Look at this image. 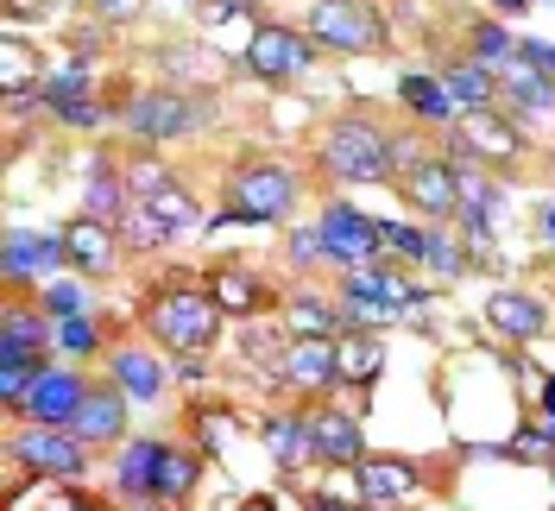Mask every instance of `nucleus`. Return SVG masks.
Returning a JSON list of instances; mask_svg holds the SVG:
<instances>
[{
  "label": "nucleus",
  "mask_w": 555,
  "mask_h": 511,
  "mask_svg": "<svg viewBox=\"0 0 555 511\" xmlns=\"http://www.w3.org/2000/svg\"><path fill=\"white\" fill-rule=\"evenodd\" d=\"M208 373V367H203V360H196V354H183V360H177V379H190V385H196V379H203Z\"/></svg>",
  "instance_id": "09e8293b"
},
{
  "label": "nucleus",
  "mask_w": 555,
  "mask_h": 511,
  "mask_svg": "<svg viewBox=\"0 0 555 511\" xmlns=\"http://www.w3.org/2000/svg\"><path fill=\"white\" fill-rule=\"evenodd\" d=\"M241 64H246V76H259V82H297V76L315 64V38L297 33V26H253Z\"/></svg>",
  "instance_id": "9b49d317"
},
{
  "label": "nucleus",
  "mask_w": 555,
  "mask_h": 511,
  "mask_svg": "<svg viewBox=\"0 0 555 511\" xmlns=\"http://www.w3.org/2000/svg\"><path fill=\"white\" fill-rule=\"evenodd\" d=\"M165 461H171V443H165V436L120 443V461H114V493H120V499H133V506H158Z\"/></svg>",
  "instance_id": "2eb2a0df"
},
{
  "label": "nucleus",
  "mask_w": 555,
  "mask_h": 511,
  "mask_svg": "<svg viewBox=\"0 0 555 511\" xmlns=\"http://www.w3.org/2000/svg\"><path fill=\"white\" fill-rule=\"evenodd\" d=\"M543 430L555 436V379H543Z\"/></svg>",
  "instance_id": "de8ad7c7"
},
{
  "label": "nucleus",
  "mask_w": 555,
  "mask_h": 511,
  "mask_svg": "<svg viewBox=\"0 0 555 511\" xmlns=\"http://www.w3.org/2000/svg\"><path fill=\"white\" fill-rule=\"evenodd\" d=\"M7 461H20L26 474L38 480H76L89 468V443L76 430H44V423H26L7 436Z\"/></svg>",
  "instance_id": "0eeeda50"
},
{
  "label": "nucleus",
  "mask_w": 555,
  "mask_h": 511,
  "mask_svg": "<svg viewBox=\"0 0 555 511\" xmlns=\"http://www.w3.org/2000/svg\"><path fill=\"white\" fill-rule=\"evenodd\" d=\"M241 511H272V499H246V506Z\"/></svg>",
  "instance_id": "603ef678"
},
{
  "label": "nucleus",
  "mask_w": 555,
  "mask_h": 511,
  "mask_svg": "<svg viewBox=\"0 0 555 511\" xmlns=\"http://www.w3.org/2000/svg\"><path fill=\"white\" fill-rule=\"evenodd\" d=\"M385 373V347L373 329H341V385H373Z\"/></svg>",
  "instance_id": "a878e982"
},
{
  "label": "nucleus",
  "mask_w": 555,
  "mask_h": 511,
  "mask_svg": "<svg viewBox=\"0 0 555 511\" xmlns=\"http://www.w3.org/2000/svg\"><path fill=\"white\" fill-rule=\"evenodd\" d=\"M278 385H291V392L341 385V335H291L284 360H278Z\"/></svg>",
  "instance_id": "f8f14e48"
},
{
  "label": "nucleus",
  "mask_w": 555,
  "mask_h": 511,
  "mask_svg": "<svg viewBox=\"0 0 555 511\" xmlns=\"http://www.w3.org/2000/svg\"><path fill=\"white\" fill-rule=\"evenodd\" d=\"M467 44H474V64H480V69H492V76H505V69L518 64V38L505 33L499 20H480Z\"/></svg>",
  "instance_id": "c756f323"
},
{
  "label": "nucleus",
  "mask_w": 555,
  "mask_h": 511,
  "mask_svg": "<svg viewBox=\"0 0 555 511\" xmlns=\"http://www.w3.org/2000/svg\"><path fill=\"white\" fill-rule=\"evenodd\" d=\"M177 7H196V0H177Z\"/></svg>",
  "instance_id": "6e6d98bb"
},
{
  "label": "nucleus",
  "mask_w": 555,
  "mask_h": 511,
  "mask_svg": "<svg viewBox=\"0 0 555 511\" xmlns=\"http://www.w3.org/2000/svg\"><path fill=\"white\" fill-rule=\"evenodd\" d=\"M82 511H107V506H95V499H82Z\"/></svg>",
  "instance_id": "5fc2aeb1"
},
{
  "label": "nucleus",
  "mask_w": 555,
  "mask_h": 511,
  "mask_svg": "<svg viewBox=\"0 0 555 511\" xmlns=\"http://www.w3.org/2000/svg\"><path fill=\"white\" fill-rule=\"evenodd\" d=\"M120 177H127V196H133V203H158L165 190H177V177L158 165V158H145V152H139V158H127V170H120Z\"/></svg>",
  "instance_id": "72a5a7b5"
},
{
  "label": "nucleus",
  "mask_w": 555,
  "mask_h": 511,
  "mask_svg": "<svg viewBox=\"0 0 555 511\" xmlns=\"http://www.w3.org/2000/svg\"><path fill=\"white\" fill-rule=\"evenodd\" d=\"M82 208H89L95 221H120V215L133 208V196H127V177L107 165V158H89V170H82Z\"/></svg>",
  "instance_id": "5701e85b"
},
{
  "label": "nucleus",
  "mask_w": 555,
  "mask_h": 511,
  "mask_svg": "<svg viewBox=\"0 0 555 511\" xmlns=\"http://www.w3.org/2000/svg\"><path fill=\"white\" fill-rule=\"evenodd\" d=\"M335 329H341V304H328L322 291L291 297V335H335Z\"/></svg>",
  "instance_id": "2f4dec72"
},
{
  "label": "nucleus",
  "mask_w": 555,
  "mask_h": 511,
  "mask_svg": "<svg viewBox=\"0 0 555 511\" xmlns=\"http://www.w3.org/2000/svg\"><path fill=\"white\" fill-rule=\"evenodd\" d=\"M492 7H499V13H524V0H492Z\"/></svg>",
  "instance_id": "3c124183"
},
{
  "label": "nucleus",
  "mask_w": 555,
  "mask_h": 511,
  "mask_svg": "<svg viewBox=\"0 0 555 511\" xmlns=\"http://www.w3.org/2000/svg\"><path fill=\"white\" fill-rule=\"evenodd\" d=\"M127 405H133V398H127L120 385H89V398H82V410H76L69 430H76L89 448L120 443V436H127Z\"/></svg>",
  "instance_id": "6ab92c4d"
},
{
  "label": "nucleus",
  "mask_w": 555,
  "mask_h": 511,
  "mask_svg": "<svg viewBox=\"0 0 555 511\" xmlns=\"http://www.w3.org/2000/svg\"><path fill=\"white\" fill-rule=\"evenodd\" d=\"M442 89L454 95V107L467 114V107H492L499 102V76L492 69H480L474 58H454L449 69H442Z\"/></svg>",
  "instance_id": "393cba45"
},
{
  "label": "nucleus",
  "mask_w": 555,
  "mask_h": 511,
  "mask_svg": "<svg viewBox=\"0 0 555 511\" xmlns=\"http://www.w3.org/2000/svg\"><path fill=\"white\" fill-rule=\"evenodd\" d=\"M152 208H158V215L171 221V234H196V228H208V221H203V208L190 203L183 190H165V196H158Z\"/></svg>",
  "instance_id": "58836bf2"
},
{
  "label": "nucleus",
  "mask_w": 555,
  "mask_h": 511,
  "mask_svg": "<svg viewBox=\"0 0 555 511\" xmlns=\"http://www.w3.org/2000/svg\"><path fill=\"white\" fill-rule=\"evenodd\" d=\"M379 240H385V253H398V259H423V228H398V221H379Z\"/></svg>",
  "instance_id": "a19ab883"
},
{
  "label": "nucleus",
  "mask_w": 555,
  "mask_h": 511,
  "mask_svg": "<svg viewBox=\"0 0 555 511\" xmlns=\"http://www.w3.org/2000/svg\"><path fill=\"white\" fill-rule=\"evenodd\" d=\"M454 133V158H474V165H518L524 152H530V139L499 114V107H467L461 120L449 127Z\"/></svg>",
  "instance_id": "9d476101"
},
{
  "label": "nucleus",
  "mask_w": 555,
  "mask_h": 511,
  "mask_svg": "<svg viewBox=\"0 0 555 511\" xmlns=\"http://www.w3.org/2000/svg\"><path fill=\"white\" fill-rule=\"evenodd\" d=\"M13 511H33V506H13ZM38 511H82V499H44Z\"/></svg>",
  "instance_id": "8fccbe9b"
},
{
  "label": "nucleus",
  "mask_w": 555,
  "mask_h": 511,
  "mask_svg": "<svg viewBox=\"0 0 555 511\" xmlns=\"http://www.w3.org/2000/svg\"><path fill=\"white\" fill-rule=\"evenodd\" d=\"M537 234H543V240L555 246V203H543V208H537Z\"/></svg>",
  "instance_id": "49530a36"
},
{
  "label": "nucleus",
  "mask_w": 555,
  "mask_h": 511,
  "mask_svg": "<svg viewBox=\"0 0 555 511\" xmlns=\"http://www.w3.org/2000/svg\"><path fill=\"white\" fill-rule=\"evenodd\" d=\"M310 511H347V506H335V499H315V506Z\"/></svg>",
  "instance_id": "864d4df0"
},
{
  "label": "nucleus",
  "mask_w": 555,
  "mask_h": 511,
  "mask_svg": "<svg viewBox=\"0 0 555 511\" xmlns=\"http://www.w3.org/2000/svg\"><path fill=\"white\" fill-rule=\"evenodd\" d=\"M315 158H322V177L328 183H391L398 177V145L385 133L379 120H366V114H341L322 145H315Z\"/></svg>",
  "instance_id": "f257e3e1"
},
{
  "label": "nucleus",
  "mask_w": 555,
  "mask_h": 511,
  "mask_svg": "<svg viewBox=\"0 0 555 511\" xmlns=\"http://www.w3.org/2000/svg\"><path fill=\"white\" fill-rule=\"evenodd\" d=\"M208 297L221 304V316H253V309H259V278L241 272V266H215Z\"/></svg>",
  "instance_id": "cd10ccee"
},
{
  "label": "nucleus",
  "mask_w": 555,
  "mask_h": 511,
  "mask_svg": "<svg viewBox=\"0 0 555 511\" xmlns=\"http://www.w3.org/2000/svg\"><path fill=\"white\" fill-rule=\"evenodd\" d=\"M304 196L297 170L291 165H272V158H253L228 177V208H221V228H266V221H284Z\"/></svg>",
  "instance_id": "7ed1b4c3"
},
{
  "label": "nucleus",
  "mask_w": 555,
  "mask_h": 511,
  "mask_svg": "<svg viewBox=\"0 0 555 511\" xmlns=\"http://www.w3.org/2000/svg\"><path fill=\"white\" fill-rule=\"evenodd\" d=\"M291 259H297V266H322V259H328V253H322V228L291 234Z\"/></svg>",
  "instance_id": "37998d69"
},
{
  "label": "nucleus",
  "mask_w": 555,
  "mask_h": 511,
  "mask_svg": "<svg viewBox=\"0 0 555 511\" xmlns=\"http://www.w3.org/2000/svg\"><path fill=\"white\" fill-rule=\"evenodd\" d=\"M505 95H512L524 114H555V82L543 76V69H530L524 58L505 69Z\"/></svg>",
  "instance_id": "c85d7f7f"
},
{
  "label": "nucleus",
  "mask_w": 555,
  "mask_h": 511,
  "mask_svg": "<svg viewBox=\"0 0 555 511\" xmlns=\"http://www.w3.org/2000/svg\"><path fill=\"white\" fill-rule=\"evenodd\" d=\"M64 234V253L69 266L82 278H107L114 266H120V234H114V221H95V215H76L69 228H57Z\"/></svg>",
  "instance_id": "f3484780"
},
{
  "label": "nucleus",
  "mask_w": 555,
  "mask_h": 511,
  "mask_svg": "<svg viewBox=\"0 0 555 511\" xmlns=\"http://www.w3.org/2000/svg\"><path fill=\"white\" fill-rule=\"evenodd\" d=\"M310 436H315V461H328V468H360V461H366V430H360V417L341 410V405H315Z\"/></svg>",
  "instance_id": "dca6fc26"
},
{
  "label": "nucleus",
  "mask_w": 555,
  "mask_h": 511,
  "mask_svg": "<svg viewBox=\"0 0 555 511\" xmlns=\"http://www.w3.org/2000/svg\"><path fill=\"white\" fill-rule=\"evenodd\" d=\"M95 13L120 26V20H139V13H145V0H95Z\"/></svg>",
  "instance_id": "c03bdc74"
},
{
  "label": "nucleus",
  "mask_w": 555,
  "mask_h": 511,
  "mask_svg": "<svg viewBox=\"0 0 555 511\" xmlns=\"http://www.w3.org/2000/svg\"><path fill=\"white\" fill-rule=\"evenodd\" d=\"M114 234H120V246H139V253H145V246H165V240H177L171 221H165L152 203H133L120 221H114Z\"/></svg>",
  "instance_id": "7c9ffc66"
},
{
  "label": "nucleus",
  "mask_w": 555,
  "mask_h": 511,
  "mask_svg": "<svg viewBox=\"0 0 555 511\" xmlns=\"http://www.w3.org/2000/svg\"><path fill=\"white\" fill-rule=\"evenodd\" d=\"M57 120H64V127H102V120H107V107L95 102V95H89V102H69V107H57Z\"/></svg>",
  "instance_id": "79ce46f5"
},
{
  "label": "nucleus",
  "mask_w": 555,
  "mask_h": 511,
  "mask_svg": "<svg viewBox=\"0 0 555 511\" xmlns=\"http://www.w3.org/2000/svg\"><path fill=\"white\" fill-rule=\"evenodd\" d=\"M423 474H416V461H398V455H366L360 468H353V493L366 499V506H404Z\"/></svg>",
  "instance_id": "a211bd4d"
},
{
  "label": "nucleus",
  "mask_w": 555,
  "mask_h": 511,
  "mask_svg": "<svg viewBox=\"0 0 555 511\" xmlns=\"http://www.w3.org/2000/svg\"><path fill=\"white\" fill-rule=\"evenodd\" d=\"M315 228H322V253H328V266H341V272L391 266V259H385V240H379V221H373V215H360V208H347V203H328Z\"/></svg>",
  "instance_id": "1a4fd4ad"
},
{
  "label": "nucleus",
  "mask_w": 555,
  "mask_h": 511,
  "mask_svg": "<svg viewBox=\"0 0 555 511\" xmlns=\"http://www.w3.org/2000/svg\"><path fill=\"white\" fill-rule=\"evenodd\" d=\"M208 95H183V89H145V95H133V107L120 114L127 120V133L133 139H190L208 127Z\"/></svg>",
  "instance_id": "423d86ee"
},
{
  "label": "nucleus",
  "mask_w": 555,
  "mask_h": 511,
  "mask_svg": "<svg viewBox=\"0 0 555 511\" xmlns=\"http://www.w3.org/2000/svg\"><path fill=\"white\" fill-rule=\"evenodd\" d=\"M366 511H373V506H366Z\"/></svg>",
  "instance_id": "4d7b16f0"
},
{
  "label": "nucleus",
  "mask_w": 555,
  "mask_h": 511,
  "mask_svg": "<svg viewBox=\"0 0 555 511\" xmlns=\"http://www.w3.org/2000/svg\"><path fill=\"white\" fill-rule=\"evenodd\" d=\"M253 0H208L203 13H208V26H221V20H234V13H246Z\"/></svg>",
  "instance_id": "a18cd8bd"
},
{
  "label": "nucleus",
  "mask_w": 555,
  "mask_h": 511,
  "mask_svg": "<svg viewBox=\"0 0 555 511\" xmlns=\"http://www.w3.org/2000/svg\"><path fill=\"white\" fill-rule=\"evenodd\" d=\"M82 398H89V379L82 373H69V367H44L38 385L26 392L20 417H26V423H44V430H69L76 410H82Z\"/></svg>",
  "instance_id": "4468645a"
},
{
  "label": "nucleus",
  "mask_w": 555,
  "mask_h": 511,
  "mask_svg": "<svg viewBox=\"0 0 555 511\" xmlns=\"http://www.w3.org/2000/svg\"><path fill=\"white\" fill-rule=\"evenodd\" d=\"M486 322L505 341H537L550 329V309L537 304V297H524V291H492L486 297Z\"/></svg>",
  "instance_id": "412c9836"
},
{
  "label": "nucleus",
  "mask_w": 555,
  "mask_h": 511,
  "mask_svg": "<svg viewBox=\"0 0 555 511\" xmlns=\"http://www.w3.org/2000/svg\"><path fill=\"white\" fill-rule=\"evenodd\" d=\"M259 436H266V448H272V461L284 468V474H297V468H310V461H315L310 417H297V410H272Z\"/></svg>",
  "instance_id": "aec40b11"
},
{
  "label": "nucleus",
  "mask_w": 555,
  "mask_h": 511,
  "mask_svg": "<svg viewBox=\"0 0 555 511\" xmlns=\"http://www.w3.org/2000/svg\"><path fill=\"white\" fill-rule=\"evenodd\" d=\"M398 102L411 107L423 127H454V120H461V107H454V95L442 89V76H423V69L398 76Z\"/></svg>",
  "instance_id": "4be33fe9"
},
{
  "label": "nucleus",
  "mask_w": 555,
  "mask_h": 511,
  "mask_svg": "<svg viewBox=\"0 0 555 511\" xmlns=\"http://www.w3.org/2000/svg\"><path fill=\"white\" fill-rule=\"evenodd\" d=\"M228 436H234V417H228V410H203V417H196V448H203V455H221Z\"/></svg>",
  "instance_id": "ea45409f"
},
{
  "label": "nucleus",
  "mask_w": 555,
  "mask_h": 511,
  "mask_svg": "<svg viewBox=\"0 0 555 511\" xmlns=\"http://www.w3.org/2000/svg\"><path fill=\"white\" fill-rule=\"evenodd\" d=\"M335 304H341V329H373L379 335L385 322L429 304V291H416L411 278L391 272V266H366V272H341V297Z\"/></svg>",
  "instance_id": "f03ea898"
},
{
  "label": "nucleus",
  "mask_w": 555,
  "mask_h": 511,
  "mask_svg": "<svg viewBox=\"0 0 555 511\" xmlns=\"http://www.w3.org/2000/svg\"><path fill=\"white\" fill-rule=\"evenodd\" d=\"M107 367H114V385H120V392H127L133 405H152V398L165 392V367H158V360H152L145 347H120V354H114Z\"/></svg>",
  "instance_id": "b1692460"
},
{
  "label": "nucleus",
  "mask_w": 555,
  "mask_h": 511,
  "mask_svg": "<svg viewBox=\"0 0 555 511\" xmlns=\"http://www.w3.org/2000/svg\"><path fill=\"white\" fill-rule=\"evenodd\" d=\"M505 461H524V468H555V436L537 423V430H518L505 443Z\"/></svg>",
  "instance_id": "c9c22d12"
},
{
  "label": "nucleus",
  "mask_w": 555,
  "mask_h": 511,
  "mask_svg": "<svg viewBox=\"0 0 555 511\" xmlns=\"http://www.w3.org/2000/svg\"><path fill=\"white\" fill-rule=\"evenodd\" d=\"M69 266L64 234H33V228H7L0 240V272L7 284H51V272Z\"/></svg>",
  "instance_id": "ddd939ff"
},
{
  "label": "nucleus",
  "mask_w": 555,
  "mask_h": 511,
  "mask_svg": "<svg viewBox=\"0 0 555 511\" xmlns=\"http://www.w3.org/2000/svg\"><path fill=\"white\" fill-rule=\"evenodd\" d=\"M57 347L76 354V360H89V354L102 347V322H95V316H69V322H57Z\"/></svg>",
  "instance_id": "4c0bfd02"
},
{
  "label": "nucleus",
  "mask_w": 555,
  "mask_h": 511,
  "mask_svg": "<svg viewBox=\"0 0 555 511\" xmlns=\"http://www.w3.org/2000/svg\"><path fill=\"white\" fill-rule=\"evenodd\" d=\"M0 347H26V354H51L57 347V322L44 316V309H7V322H0Z\"/></svg>",
  "instance_id": "bb28decb"
},
{
  "label": "nucleus",
  "mask_w": 555,
  "mask_h": 511,
  "mask_svg": "<svg viewBox=\"0 0 555 511\" xmlns=\"http://www.w3.org/2000/svg\"><path fill=\"white\" fill-rule=\"evenodd\" d=\"M38 309H44L51 322H69V316H89V291H82V284H57V278H51V284L38 291Z\"/></svg>",
  "instance_id": "e433bc0d"
},
{
  "label": "nucleus",
  "mask_w": 555,
  "mask_h": 511,
  "mask_svg": "<svg viewBox=\"0 0 555 511\" xmlns=\"http://www.w3.org/2000/svg\"><path fill=\"white\" fill-rule=\"evenodd\" d=\"M145 329L171 354H203L208 341L221 335V304L208 291H158L145 304Z\"/></svg>",
  "instance_id": "20e7f679"
},
{
  "label": "nucleus",
  "mask_w": 555,
  "mask_h": 511,
  "mask_svg": "<svg viewBox=\"0 0 555 511\" xmlns=\"http://www.w3.org/2000/svg\"><path fill=\"white\" fill-rule=\"evenodd\" d=\"M398 196L423 208L429 221H454V208H461L454 158L449 152H423V145H398Z\"/></svg>",
  "instance_id": "39448f33"
},
{
  "label": "nucleus",
  "mask_w": 555,
  "mask_h": 511,
  "mask_svg": "<svg viewBox=\"0 0 555 511\" xmlns=\"http://www.w3.org/2000/svg\"><path fill=\"white\" fill-rule=\"evenodd\" d=\"M416 266H423V272H436V278H449V284L467 272V259H461V246L442 234V221H429V228H423V259H416Z\"/></svg>",
  "instance_id": "f704fd0d"
},
{
  "label": "nucleus",
  "mask_w": 555,
  "mask_h": 511,
  "mask_svg": "<svg viewBox=\"0 0 555 511\" xmlns=\"http://www.w3.org/2000/svg\"><path fill=\"white\" fill-rule=\"evenodd\" d=\"M310 38L335 58H360V51H379L385 26L373 13V0H315L310 7Z\"/></svg>",
  "instance_id": "6e6552de"
},
{
  "label": "nucleus",
  "mask_w": 555,
  "mask_h": 511,
  "mask_svg": "<svg viewBox=\"0 0 555 511\" xmlns=\"http://www.w3.org/2000/svg\"><path fill=\"white\" fill-rule=\"evenodd\" d=\"M196 480H203V448H171V461H165V480H158V506H177V499H190V493H196Z\"/></svg>",
  "instance_id": "473e14b6"
}]
</instances>
